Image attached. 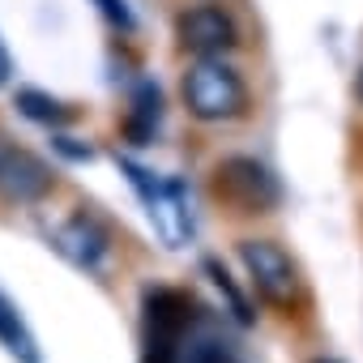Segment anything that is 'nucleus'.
I'll return each mask as SVG.
<instances>
[{
  "label": "nucleus",
  "instance_id": "f257e3e1",
  "mask_svg": "<svg viewBox=\"0 0 363 363\" xmlns=\"http://www.w3.org/2000/svg\"><path fill=\"white\" fill-rule=\"evenodd\" d=\"M193 325H197L193 295L175 291V286H145V295H141V363H184Z\"/></svg>",
  "mask_w": 363,
  "mask_h": 363
},
{
  "label": "nucleus",
  "instance_id": "f03ea898",
  "mask_svg": "<svg viewBox=\"0 0 363 363\" xmlns=\"http://www.w3.org/2000/svg\"><path fill=\"white\" fill-rule=\"evenodd\" d=\"M184 103L197 120L223 124L248 111V86L223 56H197V65L184 73Z\"/></svg>",
  "mask_w": 363,
  "mask_h": 363
},
{
  "label": "nucleus",
  "instance_id": "7ed1b4c3",
  "mask_svg": "<svg viewBox=\"0 0 363 363\" xmlns=\"http://www.w3.org/2000/svg\"><path fill=\"white\" fill-rule=\"evenodd\" d=\"M120 171L128 175V184L137 189V197L145 201L150 223L158 227L167 248H184L193 235V214H189V197L179 179H154L145 167H137L133 158H120Z\"/></svg>",
  "mask_w": 363,
  "mask_h": 363
},
{
  "label": "nucleus",
  "instance_id": "20e7f679",
  "mask_svg": "<svg viewBox=\"0 0 363 363\" xmlns=\"http://www.w3.org/2000/svg\"><path fill=\"white\" fill-rule=\"evenodd\" d=\"M240 261L248 269V282L257 286V295L274 308H299L303 299V278H299V265L295 257L274 244V240H240Z\"/></svg>",
  "mask_w": 363,
  "mask_h": 363
},
{
  "label": "nucleus",
  "instance_id": "39448f33",
  "mask_svg": "<svg viewBox=\"0 0 363 363\" xmlns=\"http://www.w3.org/2000/svg\"><path fill=\"white\" fill-rule=\"evenodd\" d=\"M214 189L227 206H235L240 214H269L278 201H282V184L278 175L248 158V154H235V158H223L218 171H214Z\"/></svg>",
  "mask_w": 363,
  "mask_h": 363
},
{
  "label": "nucleus",
  "instance_id": "423d86ee",
  "mask_svg": "<svg viewBox=\"0 0 363 363\" xmlns=\"http://www.w3.org/2000/svg\"><path fill=\"white\" fill-rule=\"evenodd\" d=\"M52 189H56V171L39 154L22 150L13 141H0V201L39 206Z\"/></svg>",
  "mask_w": 363,
  "mask_h": 363
},
{
  "label": "nucleus",
  "instance_id": "0eeeda50",
  "mask_svg": "<svg viewBox=\"0 0 363 363\" xmlns=\"http://www.w3.org/2000/svg\"><path fill=\"white\" fill-rule=\"evenodd\" d=\"M175 39L193 56H223L240 43V30L223 5H197V9L175 18Z\"/></svg>",
  "mask_w": 363,
  "mask_h": 363
},
{
  "label": "nucleus",
  "instance_id": "6e6552de",
  "mask_svg": "<svg viewBox=\"0 0 363 363\" xmlns=\"http://www.w3.org/2000/svg\"><path fill=\"white\" fill-rule=\"evenodd\" d=\"M52 248H56L69 265H77V269H99V265L107 261L111 240H107L103 223H99V218H90V214L82 210V214L65 218V223L52 231Z\"/></svg>",
  "mask_w": 363,
  "mask_h": 363
},
{
  "label": "nucleus",
  "instance_id": "1a4fd4ad",
  "mask_svg": "<svg viewBox=\"0 0 363 363\" xmlns=\"http://www.w3.org/2000/svg\"><path fill=\"white\" fill-rule=\"evenodd\" d=\"M158 120H162V94L154 82H141L133 90V107H128V120H124V137L133 145H150L154 133H158Z\"/></svg>",
  "mask_w": 363,
  "mask_h": 363
},
{
  "label": "nucleus",
  "instance_id": "9d476101",
  "mask_svg": "<svg viewBox=\"0 0 363 363\" xmlns=\"http://www.w3.org/2000/svg\"><path fill=\"white\" fill-rule=\"evenodd\" d=\"M0 346H5L18 363H43L39 359V346H35V333L26 329V320H22V312L0 295Z\"/></svg>",
  "mask_w": 363,
  "mask_h": 363
},
{
  "label": "nucleus",
  "instance_id": "9b49d317",
  "mask_svg": "<svg viewBox=\"0 0 363 363\" xmlns=\"http://www.w3.org/2000/svg\"><path fill=\"white\" fill-rule=\"evenodd\" d=\"M18 111L26 116V120H35V124H69L73 120V107H65L60 99H52V94H43V90H18Z\"/></svg>",
  "mask_w": 363,
  "mask_h": 363
},
{
  "label": "nucleus",
  "instance_id": "f8f14e48",
  "mask_svg": "<svg viewBox=\"0 0 363 363\" xmlns=\"http://www.w3.org/2000/svg\"><path fill=\"white\" fill-rule=\"evenodd\" d=\"M201 269H206V278L218 286V295L227 299V308H231V316L240 320V325H252V303H248V295L231 282V274H227V265L223 261H214V257H206L201 261Z\"/></svg>",
  "mask_w": 363,
  "mask_h": 363
},
{
  "label": "nucleus",
  "instance_id": "ddd939ff",
  "mask_svg": "<svg viewBox=\"0 0 363 363\" xmlns=\"http://www.w3.org/2000/svg\"><path fill=\"white\" fill-rule=\"evenodd\" d=\"M184 363H240L223 342H197V346H184Z\"/></svg>",
  "mask_w": 363,
  "mask_h": 363
},
{
  "label": "nucleus",
  "instance_id": "4468645a",
  "mask_svg": "<svg viewBox=\"0 0 363 363\" xmlns=\"http://www.w3.org/2000/svg\"><path fill=\"white\" fill-rule=\"evenodd\" d=\"M99 5V13L116 26V30H133L137 26V18H133V9H128V0H94Z\"/></svg>",
  "mask_w": 363,
  "mask_h": 363
},
{
  "label": "nucleus",
  "instance_id": "2eb2a0df",
  "mask_svg": "<svg viewBox=\"0 0 363 363\" xmlns=\"http://www.w3.org/2000/svg\"><path fill=\"white\" fill-rule=\"evenodd\" d=\"M56 150H60V154H69V158H86V162L94 158V150H90V145H77L73 137H56Z\"/></svg>",
  "mask_w": 363,
  "mask_h": 363
},
{
  "label": "nucleus",
  "instance_id": "dca6fc26",
  "mask_svg": "<svg viewBox=\"0 0 363 363\" xmlns=\"http://www.w3.org/2000/svg\"><path fill=\"white\" fill-rule=\"evenodd\" d=\"M9 77H13V56H9L5 39H0V86H9Z\"/></svg>",
  "mask_w": 363,
  "mask_h": 363
},
{
  "label": "nucleus",
  "instance_id": "f3484780",
  "mask_svg": "<svg viewBox=\"0 0 363 363\" xmlns=\"http://www.w3.org/2000/svg\"><path fill=\"white\" fill-rule=\"evenodd\" d=\"M359 99H363V73H359Z\"/></svg>",
  "mask_w": 363,
  "mask_h": 363
},
{
  "label": "nucleus",
  "instance_id": "a211bd4d",
  "mask_svg": "<svg viewBox=\"0 0 363 363\" xmlns=\"http://www.w3.org/2000/svg\"><path fill=\"white\" fill-rule=\"evenodd\" d=\"M316 363H333V359H316Z\"/></svg>",
  "mask_w": 363,
  "mask_h": 363
}]
</instances>
